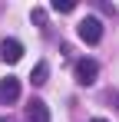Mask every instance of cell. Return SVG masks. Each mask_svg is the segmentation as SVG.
<instances>
[{"mask_svg":"<svg viewBox=\"0 0 119 122\" xmlns=\"http://www.w3.org/2000/svg\"><path fill=\"white\" fill-rule=\"evenodd\" d=\"M46 76H50V66H46V63H37L30 79H33V86H43V82H46Z\"/></svg>","mask_w":119,"mask_h":122,"instance_id":"8992f818","label":"cell"},{"mask_svg":"<svg viewBox=\"0 0 119 122\" xmlns=\"http://www.w3.org/2000/svg\"><path fill=\"white\" fill-rule=\"evenodd\" d=\"M50 7H53L56 13H73V10H76V3H73V0H53Z\"/></svg>","mask_w":119,"mask_h":122,"instance_id":"52a82bcc","label":"cell"},{"mask_svg":"<svg viewBox=\"0 0 119 122\" xmlns=\"http://www.w3.org/2000/svg\"><path fill=\"white\" fill-rule=\"evenodd\" d=\"M73 76H76L79 86H93V82H96V76H99V63H96V60H76Z\"/></svg>","mask_w":119,"mask_h":122,"instance_id":"6da1fadb","label":"cell"},{"mask_svg":"<svg viewBox=\"0 0 119 122\" xmlns=\"http://www.w3.org/2000/svg\"><path fill=\"white\" fill-rule=\"evenodd\" d=\"M30 17H33V23H37V26H43V23H46V13H43V10H33Z\"/></svg>","mask_w":119,"mask_h":122,"instance_id":"ba28073f","label":"cell"},{"mask_svg":"<svg viewBox=\"0 0 119 122\" xmlns=\"http://www.w3.org/2000/svg\"><path fill=\"white\" fill-rule=\"evenodd\" d=\"M76 33H79V40H86V43H99L103 40V23L96 17H86V20H79Z\"/></svg>","mask_w":119,"mask_h":122,"instance_id":"7a4b0ae2","label":"cell"},{"mask_svg":"<svg viewBox=\"0 0 119 122\" xmlns=\"http://www.w3.org/2000/svg\"><path fill=\"white\" fill-rule=\"evenodd\" d=\"M20 99V79L13 76H3L0 79V106H10V102Z\"/></svg>","mask_w":119,"mask_h":122,"instance_id":"3957f363","label":"cell"},{"mask_svg":"<svg viewBox=\"0 0 119 122\" xmlns=\"http://www.w3.org/2000/svg\"><path fill=\"white\" fill-rule=\"evenodd\" d=\"M89 122H109V119H89Z\"/></svg>","mask_w":119,"mask_h":122,"instance_id":"30bf717a","label":"cell"},{"mask_svg":"<svg viewBox=\"0 0 119 122\" xmlns=\"http://www.w3.org/2000/svg\"><path fill=\"white\" fill-rule=\"evenodd\" d=\"M0 122H13V119H10V116H0Z\"/></svg>","mask_w":119,"mask_h":122,"instance_id":"9c48e42d","label":"cell"},{"mask_svg":"<svg viewBox=\"0 0 119 122\" xmlns=\"http://www.w3.org/2000/svg\"><path fill=\"white\" fill-rule=\"evenodd\" d=\"M20 56H23L20 40H0V60L3 63H20Z\"/></svg>","mask_w":119,"mask_h":122,"instance_id":"277c9868","label":"cell"},{"mask_svg":"<svg viewBox=\"0 0 119 122\" xmlns=\"http://www.w3.org/2000/svg\"><path fill=\"white\" fill-rule=\"evenodd\" d=\"M27 122H50V109L43 99H30L27 106Z\"/></svg>","mask_w":119,"mask_h":122,"instance_id":"5b68a950","label":"cell"}]
</instances>
